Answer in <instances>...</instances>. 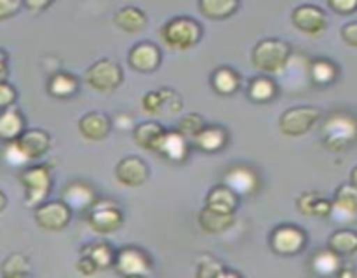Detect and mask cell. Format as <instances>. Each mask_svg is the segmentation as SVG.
Segmentation results:
<instances>
[{"label":"cell","mask_w":357,"mask_h":278,"mask_svg":"<svg viewBox=\"0 0 357 278\" xmlns=\"http://www.w3.org/2000/svg\"><path fill=\"white\" fill-rule=\"evenodd\" d=\"M289 56H291V47L288 42L279 38H265L255 45L251 61L261 73H278L288 65Z\"/></svg>","instance_id":"1"},{"label":"cell","mask_w":357,"mask_h":278,"mask_svg":"<svg viewBox=\"0 0 357 278\" xmlns=\"http://www.w3.org/2000/svg\"><path fill=\"white\" fill-rule=\"evenodd\" d=\"M160 37L169 47L185 51L199 44L202 37V26L192 17L178 16L164 23Z\"/></svg>","instance_id":"2"},{"label":"cell","mask_w":357,"mask_h":278,"mask_svg":"<svg viewBox=\"0 0 357 278\" xmlns=\"http://www.w3.org/2000/svg\"><path fill=\"white\" fill-rule=\"evenodd\" d=\"M357 139V120L352 115L335 113L324 122L323 141L331 152H342Z\"/></svg>","instance_id":"3"},{"label":"cell","mask_w":357,"mask_h":278,"mask_svg":"<svg viewBox=\"0 0 357 278\" xmlns=\"http://www.w3.org/2000/svg\"><path fill=\"white\" fill-rule=\"evenodd\" d=\"M20 183L24 188V204L28 207H40L51 191V170L45 165L28 167L20 172Z\"/></svg>","instance_id":"4"},{"label":"cell","mask_w":357,"mask_h":278,"mask_svg":"<svg viewBox=\"0 0 357 278\" xmlns=\"http://www.w3.org/2000/svg\"><path fill=\"white\" fill-rule=\"evenodd\" d=\"M321 110L316 106H295L286 110L279 118V129L286 136H303L319 122Z\"/></svg>","instance_id":"5"},{"label":"cell","mask_w":357,"mask_h":278,"mask_svg":"<svg viewBox=\"0 0 357 278\" xmlns=\"http://www.w3.org/2000/svg\"><path fill=\"white\" fill-rule=\"evenodd\" d=\"M122 68L112 59H100L86 72V82L100 92H110L122 83Z\"/></svg>","instance_id":"6"},{"label":"cell","mask_w":357,"mask_h":278,"mask_svg":"<svg viewBox=\"0 0 357 278\" xmlns=\"http://www.w3.org/2000/svg\"><path fill=\"white\" fill-rule=\"evenodd\" d=\"M307 243V235L302 228L295 224H281L272 231L271 247L281 256H295L302 252Z\"/></svg>","instance_id":"7"},{"label":"cell","mask_w":357,"mask_h":278,"mask_svg":"<svg viewBox=\"0 0 357 278\" xmlns=\"http://www.w3.org/2000/svg\"><path fill=\"white\" fill-rule=\"evenodd\" d=\"M70 218H72V208L65 202H47L35 211V221L47 231L65 229L68 226Z\"/></svg>","instance_id":"8"},{"label":"cell","mask_w":357,"mask_h":278,"mask_svg":"<svg viewBox=\"0 0 357 278\" xmlns=\"http://www.w3.org/2000/svg\"><path fill=\"white\" fill-rule=\"evenodd\" d=\"M291 21L295 28L307 35L323 33L326 28V14L319 6L314 3H302L291 14Z\"/></svg>","instance_id":"9"},{"label":"cell","mask_w":357,"mask_h":278,"mask_svg":"<svg viewBox=\"0 0 357 278\" xmlns=\"http://www.w3.org/2000/svg\"><path fill=\"white\" fill-rule=\"evenodd\" d=\"M114 266L124 278L135 277V275H146L150 271V259L142 249L124 247L115 256Z\"/></svg>","instance_id":"10"},{"label":"cell","mask_w":357,"mask_h":278,"mask_svg":"<svg viewBox=\"0 0 357 278\" xmlns=\"http://www.w3.org/2000/svg\"><path fill=\"white\" fill-rule=\"evenodd\" d=\"M129 66L136 72L142 73H150L155 72L160 66V61H162V52L152 42H139L135 47L129 51L128 56Z\"/></svg>","instance_id":"11"},{"label":"cell","mask_w":357,"mask_h":278,"mask_svg":"<svg viewBox=\"0 0 357 278\" xmlns=\"http://www.w3.org/2000/svg\"><path fill=\"white\" fill-rule=\"evenodd\" d=\"M149 174V165L145 163V160L138 158V156H126L115 167V176H117L119 183L129 188H138L145 184Z\"/></svg>","instance_id":"12"},{"label":"cell","mask_w":357,"mask_h":278,"mask_svg":"<svg viewBox=\"0 0 357 278\" xmlns=\"http://www.w3.org/2000/svg\"><path fill=\"white\" fill-rule=\"evenodd\" d=\"M331 218L340 222H352L357 219V188L345 183L337 190Z\"/></svg>","instance_id":"13"},{"label":"cell","mask_w":357,"mask_h":278,"mask_svg":"<svg viewBox=\"0 0 357 278\" xmlns=\"http://www.w3.org/2000/svg\"><path fill=\"white\" fill-rule=\"evenodd\" d=\"M112 118L101 111H89L79 120V131L89 141H101L112 131Z\"/></svg>","instance_id":"14"},{"label":"cell","mask_w":357,"mask_h":278,"mask_svg":"<svg viewBox=\"0 0 357 278\" xmlns=\"http://www.w3.org/2000/svg\"><path fill=\"white\" fill-rule=\"evenodd\" d=\"M225 183L237 195H253L258 190V176L251 167L236 165L225 172Z\"/></svg>","instance_id":"15"},{"label":"cell","mask_w":357,"mask_h":278,"mask_svg":"<svg viewBox=\"0 0 357 278\" xmlns=\"http://www.w3.org/2000/svg\"><path fill=\"white\" fill-rule=\"evenodd\" d=\"M16 145L20 146V149L24 153L28 160H37L47 153L49 146H51V138L42 129H28L17 139Z\"/></svg>","instance_id":"16"},{"label":"cell","mask_w":357,"mask_h":278,"mask_svg":"<svg viewBox=\"0 0 357 278\" xmlns=\"http://www.w3.org/2000/svg\"><path fill=\"white\" fill-rule=\"evenodd\" d=\"M237 205H239V195L227 184L211 188L206 197V207L220 214H236Z\"/></svg>","instance_id":"17"},{"label":"cell","mask_w":357,"mask_h":278,"mask_svg":"<svg viewBox=\"0 0 357 278\" xmlns=\"http://www.w3.org/2000/svg\"><path fill=\"white\" fill-rule=\"evenodd\" d=\"M122 212L117 207H96L89 214V226L96 233L101 235H108V233H114L121 228L122 224Z\"/></svg>","instance_id":"18"},{"label":"cell","mask_w":357,"mask_h":278,"mask_svg":"<svg viewBox=\"0 0 357 278\" xmlns=\"http://www.w3.org/2000/svg\"><path fill=\"white\" fill-rule=\"evenodd\" d=\"M166 132V129L160 124H157V122H143V124H138L135 127L132 138H135L136 145L142 146V148L157 152Z\"/></svg>","instance_id":"19"},{"label":"cell","mask_w":357,"mask_h":278,"mask_svg":"<svg viewBox=\"0 0 357 278\" xmlns=\"http://www.w3.org/2000/svg\"><path fill=\"white\" fill-rule=\"evenodd\" d=\"M234 222H236V214H220L208 207L199 212V226L202 231L209 235H222L227 229L232 228Z\"/></svg>","instance_id":"20"},{"label":"cell","mask_w":357,"mask_h":278,"mask_svg":"<svg viewBox=\"0 0 357 278\" xmlns=\"http://www.w3.org/2000/svg\"><path fill=\"white\" fill-rule=\"evenodd\" d=\"M96 200V195H94L93 188L89 184L82 183V181H75V183L68 184L63 191V202L68 205L70 208H89L91 205Z\"/></svg>","instance_id":"21"},{"label":"cell","mask_w":357,"mask_h":278,"mask_svg":"<svg viewBox=\"0 0 357 278\" xmlns=\"http://www.w3.org/2000/svg\"><path fill=\"white\" fill-rule=\"evenodd\" d=\"M157 153L166 156L171 162H183L188 155L187 139H185V136L180 131L166 132L164 139L160 141Z\"/></svg>","instance_id":"22"},{"label":"cell","mask_w":357,"mask_h":278,"mask_svg":"<svg viewBox=\"0 0 357 278\" xmlns=\"http://www.w3.org/2000/svg\"><path fill=\"white\" fill-rule=\"evenodd\" d=\"M227 141H229V134L223 127L218 125H208L204 131L194 138V146L201 152L206 153H216L222 148H225Z\"/></svg>","instance_id":"23"},{"label":"cell","mask_w":357,"mask_h":278,"mask_svg":"<svg viewBox=\"0 0 357 278\" xmlns=\"http://www.w3.org/2000/svg\"><path fill=\"white\" fill-rule=\"evenodd\" d=\"M114 21L126 33H138L146 26V14L139 7L126 6L117 10Z\"/></svg>","instance_id":"24"},{"label":"cell","mask_w":357,"mask_h":278,"mask_svg":"<svg viewBox=\"0 0 357 278\" xmlns=\"http://www.w3.org/2000/svg\"><path fill=\"white\" fill-rule=\"evenodd\" d=\"M24 118L17 110H3L0 117V138L6 142H14L23 136Z\"/></svg>","instance_id":"25"},{"label":"cell","mask_w":357,"mask_h":278,"mask_svg":"<svg viewBox=\"0 0 357 278\" xmlns=\"http://www.w3.org/2000/svg\"><path fill=\"white\" fill-rule=\"evenodd\" d=\"M211 85L222 96H232L234 92L239 90L241 79L232 68H227V66H220L213 72L211 75Z\"/></svg>","instance_id":"26"},{"label":"cell","mask_w":357,"mask_h":278,"mask_svg":"<svg viewBox=\"0 0 357 278\" xmlns=\"http://www.w3.org/2000/svg\"><path fill=\"white\" fill-rule=\"evenodd\" d=\"M77 89H79V82H77V79L72 73L66 72H56L49 79L47 83L49 94H52L56 97H61V99L73 96L77 92Z\"/></svg>","instance_id":"27"},{"label":"cell","mask_w":357,"mask_h":278,"mask_svg":"<svg viewBox=\"0 0 357 278\" xmlns=\"http://www.w3.org/2000/svg\"><path fill=\"white\" fill-rule=\"evenodd\" d=\"M199 9L209 19H225L239 9V2L236 0H201Z\"/></svg>","instance_id":"28"},{"label":"cell","mask_w":357,"mask_h":278,"mask_svg":"<svg viewBox=\"0 0 357 278\" xmlns=\"http://www.w3.org/2000/svg\"><path fill=\"white\" fill-rule=\"evenodd\" d=\"M328 249H331L338 256H349V254L357 252V233L352 229L335 231L328 240Z\"/></svg>","instance_id":"29"},{"label":"cell","mask_w":357,"mask_h":278,"mask_svg":"<svg viewBox=\"0 0 357 278\" xmlns=\"http://www.w3.org/2000/svg\"><path fill=\"white\" fill-rule=\"evenodd\" d=\"M278 94V85L268 76H257L250 83V97L255 103H268Z\"/></svg>","instance_id":"30"},{"label":"cell","mask_w":357,"mask_h":278,"mask_svg":"<svg viewBox=\"0 0 357 278\" xmlns=\"http://www.w3.org/2000/svg\"><path fill=\"white\" fill-rule=\"evenodd\" d=\"M312 266L317 275L330 277V275L340 271V259H338V254H335L331 249L319 250V252L314 256Z\"/></svg>","instance_id":"31"},{"label":"cell","mask_w":357,"mask_h":278,"mask_svg":"<svg viewBox=\"0 0 357 278\" xmlns=\"http://www.w3.org/2000/svg\"><path fill=\"white\" fill-rule=\"evenodd\" d=\"M338 75V68L330 61V59H316L310 65V76L316 83L321 85H328L333 82Z\"/></svg>","instance_id":"32"},{"label":"cell","mask_w":357,"mask_h":278,"mask_svg":"<svg viewBox=\"0 0 357 278\" xmlns=\"http://www.w3.org/2000/svg\"><path fill=\"white\" fill-rule=\"evenodd\" d=\"M86 250V256H89L100 270H107L112 264H115V254L108 243H93V245L87 247Z\"/></svg>","instance_id":"33"},{"label":"cell","mask_w":357,"mask_h":278,"mask_svg":"<svg viewBox=\"0 0 357 278\" xmlns=\"http://www.w3.org/2000/svg\"><path fill=\"white\" fill-rule=\"evenodd\" d=\"M30 271V264L23 254H10L2 266L3 278H17V277H28Z\"/></svg>","instance_id":"34"},{"label":"cell","mask_w":357,"mask_h":278,"mask_svg":"<svg viewBox=\"0 0 357 278\" xmlns=\"http://www.w3.org/2000/svg\"><path fill=\"white\" fill-rule=\"evenodd\" d=\"M206 127H208V125H206L204 118H202L199 113L185 115V117L180 120V124H178V131H180L185 138H192V139H194L195 136L201 134Z\"/></svg>","instance_id":"35"},{"label":"cell","mask_w":357,"mask_h":278,"mask_svg":"<svg viewBox=\"0 0 357 278\" xmlns=\"http://www.w3.org/2000/svg\"><path fill=\"white\" fill-rule=\"evenodd\" d=\"M225 271L222 263L218 261H202L197 268V273H195V278H220L222 273Z\"/></svg>","instance_id":"36"},{"label":"cell","mask_w":357,"mask_h":278,"mask_svg":"<svg viewBox=\"0 0 357 278\" xmlns=\"http://www.w3.org/2000/svg\"><path fill=\"white\" fill-rule=\"evenodd\" d=\"M143 108H145L146 113H152V115H159L162 113L164 110V99L160 96L159 90H150V92L145 94L143 97Z\"/></svg>","instance_id":"37"},{"label":"cell","mask_w":357,"mask_h":278,"mask_svg":"<svg viewBox=\"0 0 357 278\" xmlns=\"http://www.w3.org/2000/svg\"><path fill=\"white\" fill-rule=\"evenodd\" d=\"M159 92L164 99V110L167 108L169 113H176V111H180L181 108H183L181 97L178 96L173 89H166V87H164V89H159Z\"/></svg>","instance_id":"38"},{"label":"cell","mask_w":357,"mask_h":278,"mask_svg":"<svg viewBox=\"0 0 357 278\" xmlns=\"http://www.w3.org/2000/svg\"><path fill=\"white\" fill-rule=\"evenodd\" d=\"M3 156H6L7 162L14 163V165H23V163L28 162V158H26V156H24V153L21 152L20 146L16 145V141H14V142H7L6 153H3Z\"/></svg>","instance_id":"39"},{"label":"cell","mask_w":357,"mask_h":278,"mask_svg":"<svg viewBox=\"0 0 357 278\" xmlns=\"http://www.w3.org/2000/svg\"><path fill=\"white\" fill-rule=\"evenodd\" d=\"M14 101H16V90H14V87L7 82H0V106L3 110H7Z\"/></svg>","instance_id":"40"},{"label":"cell","mask_w":357,"mask_h":278,"mask_svg":"<svg viewBox=\"0 0 357 278\" xmlns=\"http://www.w3.org/2000/svg\"><path fill=\"white\" fill-rule=\"evenodd\" d=\"M328 6L342 16H345V14H352L357 9V0H330Z\"/></svg>","instance_id":"41"},{"label":"cell","mask_w":357,"mask_h":278,"mask_svg":"<svg viewBox=\"0 0 357 278\" xmlns=\"http://www.w3.org/2000/svg\"><path fill=\"white\" fill-rule=\"evenodd\" d=\"M21 7L20 0H0V19L14 16Z\"/></svg>","instance_id":"42"},{"label":"cell","mask_w":357,"mask_h":278,"mask_svg":"<svg viewBox=\"0 0 357 278\" xmlns=\"http://www.w3.org/2000/svg\"><path fill=\"white\" fill-rule=\"evenodd\" d=\"M333 212V204L326 198H317L316 204H314L312 208V215H317V218H326V215H331Z\"/></svg>","instance_id":"43"},{"label":"cell","mask_w":357,"mask_h":278,"mask_svg":"<svg viewBox=\"0 0 357 278\" xmlns=\"http://www.w3.org/2000/svg\"><path fill=\"white\" fill-rule=\"evenodd\" d=\"M317 195L316 193H303L302 197L298 198V208L302 214H309L312 215V208H314V204H316L317 200Z\"/></svg>","instance_id":"44"},{"label":"cell","mask_w":357,"mask_h":278,"mask_svg":"<svg viewBox=\"0 0 357 278\" xmlns=\"http://www.w3.org/2000/svg\"><path fill=\"white\" fill-rule=\"evenodd\" d=\"M342 38L345 40V44L352 45V47H357V21L347 23L344 28H342Z\"/></svg>","instance_id":"45"},{"label":"cell","mask_w":357,"mask_h":278,"mask_svg":"<svg viewBox=\"0 0 357 278\" xmlns=\"http://www.w3.org/2000/svg\"><path fill=\"white\" fill-rule=\"evenodd\" d=\"M77 270H79L82 275H86V277H91V275L96 273V271L100 270V268L96 266V263H94V261L91 259L89 256H84L82 259H80L79 263H77Z\"/></svg>","instance_id":"46"},{"label":"cell","mask_w":357,"mask_h":278,"mask_svg":"<svg viewBox=\"0 0 357 278\" xmlns=\"http://www.w3.org/2000/svg\"><path fill=\"white\" fill-rule=\"evenodd\" d=\"M51 6V2L49 0H38V2H33V0H28L26 3H24V7L30 10H42L45 9V7Z\"/></svg>","instance_id":"47"},{"label":"cell","mask_w":357,"mask_h":278,"mask_svg":"<svg viewBox=\"0 0 357 278\" xmlns=\"http://www.w3.org/2000/svg\"><path fill=\"white\" fill-rule=\"evenodd\" d=\"M0 73H2V82H6V76H7V54L6 51H2V63H0Z\"/></svg>","instance_id":"48"},{"label":"cell","mask_w":357,"mask_h":278,"mask_svg":"<svg viewBox=\"0 0 357 278\" xmlns=\"http://www.w3.org/2000/svg\"><path fill=\"white\" fill-rule=\"evenodd\" d=\"M338 278H354V273H352V270L342 268V270L338 271Z\"/></svg>","instance_id":"49"},{"label":"cell","mask_w":357,"mask_h":278,"mask_svg":"<svg viewBox=\"0 0 357 278\" xmlns=\"http://www.w3.org/2000/svg\"><path fill=\"white\" fill-rule=\"evenodd\" d=\"M220 278H241V275L239 273H236V271H229V270H225L222 273V277Z\"/></svg>","instance_id":"50"},{"label":"cell","mask_w":357,"mask_h":278,"mask_svg":"<svg viewBox=\"0 0 357 278\" xmlns=\"http://www.w3.org/2000/svg\"><path fill=\"white\" fill-rule=\"evenodd\" d=\"M351 184H354V186L357 188V165L352 169V172H351Z\"/></svg>","instance_id":"51"},{"label":"cell","mask_w":357,"mask_h":278,"mask_svg":"<svg viewBox=\"0 0 357 278\" xmlns=\"http://www.w3.org/2000/svg\"><path fill=\"white\" fill-rule=\"evenodd\" d=\"M128 278H146V275H135V277H128Z\"/></svg>","instance_id":"52"},{"label":"cell","mask_w":357,"mask_h":278,"mask_svg":"<svg viewBox=\"0 0 357 278\" xmlns=\"http://www.w3.org/2000/svg\"><path fill=\"white\" fill-rule=\"evenodd\" d=\"M17 278H28V277H17Z\"/></svg>","instance_id":"53"}]
</instances>
